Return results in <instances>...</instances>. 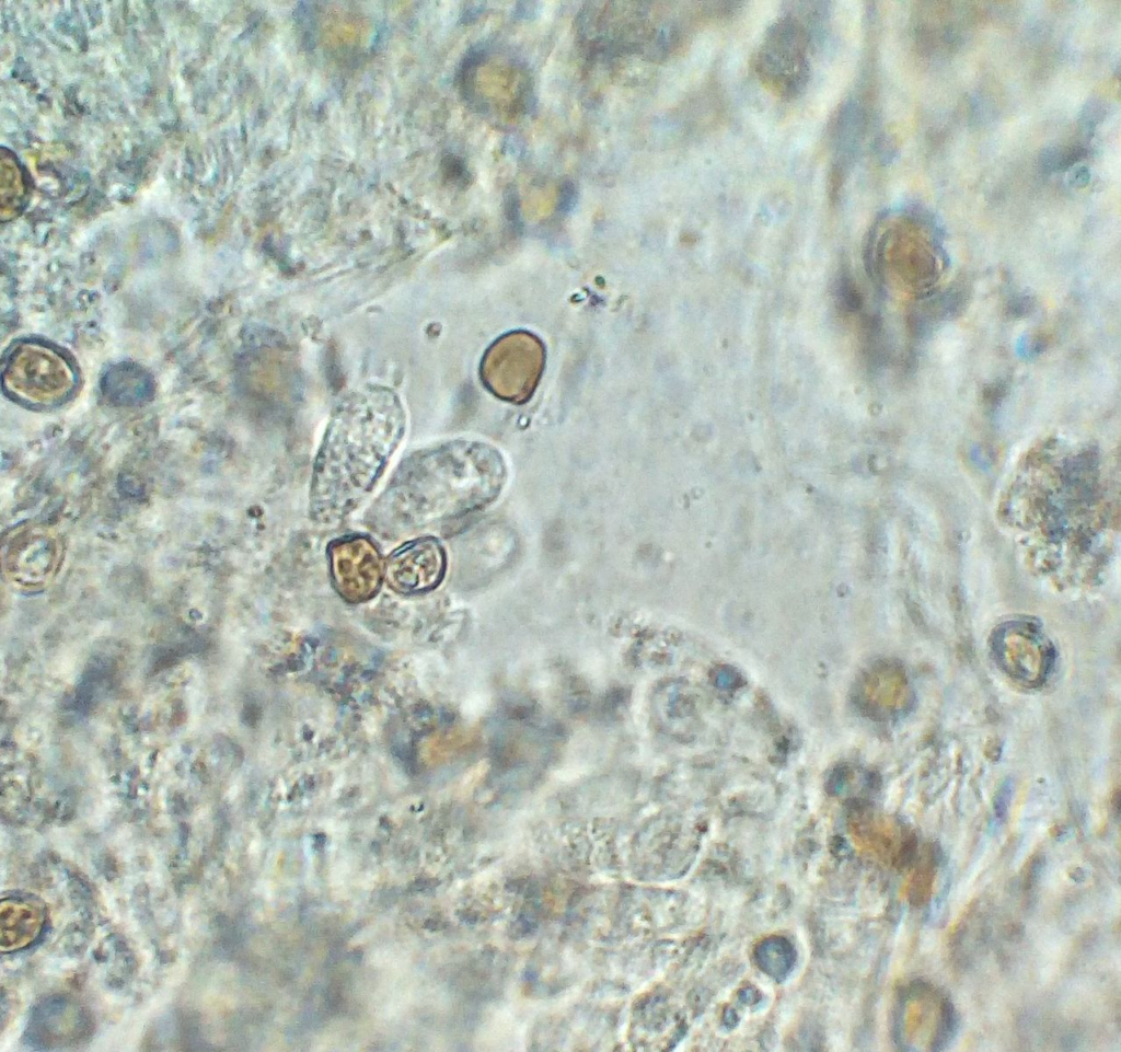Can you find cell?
I'll return each instance as SVG.
<instances>
[{
	"instance_id": "6da1fadb",
	"label": "cell",
	"mask_w": 1121,
	"mask_h": 1052,
	"mask_svg": "<svg viewBox=\"0 0 1121 1052\" xmlns=\"http://www.w3.org/2000/svg\"><path fill=\"white\" fill-rule=\"evenodd\" d=\"M506 469L493 447L451 440L406 455L370 506L365 524L397 540L466 517L493 501Z\"/></svg>"
},
{
	"instance_id": "7a4b0ae2",
	"label": "cell",
	"mask_w": 1121,
	"mask_h": 1052,
	"mask_svg": "<svg viewBox=\"0 0 1121 1052\" xmlns=\"http://www.w3.org/2000/svg\"><path fill=\"white\" fill-rule=\"evenodd\" d=\"M406 427L398 395L383 385L354 390L335 405L311 475L309 516L334 525L371 493Z\"/></svg>"
},
{
	"instance_id": "3957f363",
	"label": "cell",
	"mask_w": 1121,
	"mask_h": 1052,
	"mask_svg": "<svg viewBox=\"0 0 1121 1052\" xmlns=\"http://www.w3.org/2000/svg\"><path fill=\"white\" fill-rule=\"evenodd\" d=\"M754 70L775 96L791 100L800 94L809 79V58L807 34L797 20L785 16L768 27L755 54Z\"/></svg>"
},
{
	"instance_id": "277c9868",
	"label": "cell",
	"mask_w": 1121,
	"mask_h": 1052,
	"mask_svg": "<svg viewBox=\"0 0 1121 1052\" xmlns=\"http://www.w3.org/2000/svg\"><path fill=\"white\" fill-rule=\"evenodd\" d=\"M4 386L16 396L36 404H53L66 397L74 384L67 360L39 344H21L8 357Z\"/></svg>"
},
{
	"instance_id": "5b68a950",
	"label": "cell",
	"mask_w": 1121,
	"mask_h": 1052,
	"mask_svg": "<svg viewBox=\"0 0 1121 1052\" xmlns=\"http://www.w3.org/2000/svg\"><path fill=\"white\" fill-rule=\"evenodd\" d=\"M61 555L62 544L55 530L25 523L12 530L3 541V574L16 588L43 589L57 574Z\"/></svg>"
},
{
	"instance_id": "8992f818",
	"label": "cell",
	"mask_w": 1121,
	"mask_h": 1052,
	"mask_svg": "<svg viewBox=\"0 0 1121 1052\" xmlns=\"http://www.w3.org/2000/svg\"><path fill=\"white\" fill-rule=\"evenodd\" d=\"M327 558L332 585L345 601L365 602L379 592L385 560L370 536L348 534L333 540Z\"/></svg>"
},
{
	"instance_id": "52a82bcc",
	"label": "cell",
	"mask_w": 1121,
	"mask_h": 1052,
	"mask_svg": "<svg viewBox=\"0 0 1121 1052\" xmlns=\"http://www.w3.org/2000/svg\"><path fill=\"white\" fill-rule=\"evenodd\" d=\"M446 569L447 556L442 544L435 536L423 535L392 551L385 559L384 578L396 593L414 596L437 588Z\"/></svg>"
},
{
	"instance_id": "ba28073f",
	"label": "cell",
	"mask_w": 1121,
	"mask_h": 1052,
	"mask_svg": "<svg viewBox=\"0 0 1121 1052\" xmlns=\"http://www.w3.org/2000/svg\"><path fill=\"white\" fill-rule=\"evenodd\" d=\"M0 947L12 952L32 944L39 935L44 913L24 900H2L0 908Z\"/></svg>"
},
{
	"instance_id": "9c48e42d",
	"label": "cell",
	"mask_w": 1121,
	"mask_h": 1052,
	"mask_svg": "<svg viewBox=\"0 0 1121 1052\" xmlns=\"http://www.w3.org/2000/svg\"><path fill=\"white\" fill-rule=\"evenodd\" d=\"M0 166V213L1 219L5 221L22 211L26 186L22 167L10 150L1 149Z\"/></svg>"
},
{
	"instance_id": "30bf717a",
	"label": "cell",
	"mask_w": 1121,
	"mask_h": 1052,
	"mask_svg": "<svg viewBox=\"0 0 1121 1052\" xmlns=\"http://www.w3.org/2000/svg\"><path fill=\"white\" fill-rule=\"evenodd\" d=\"M1085 154V149L1080 147L1051 149L1044 151L1041 161L1042 165L1051 171H1065L1082 160Z\"/></svg>"
},
{
	"instance_id": "8fae6325",
	"label": "cell",
	"mask_w": 1121,
	"mask_h": 1052,
	"mask_svg": "<svg viewBox=\"0 0 1121 1052\" xmlns=\"http://www.w3.org/2000/svg\"><path fill=\"white\" fill-rule=\"evenodd\" d=\"M839 297L848 311H855L860 307V296L847 274H842L839 279Z\"/></svg>"
},
{
	"instance_id": "7c38bea8",
	"label": "cell",
	"mask_w": 1121,
	"mask_h": 1052,
	"mask_svg": "<svg viewBox=\"0 0 1121 1052\" xmlns=\"http://www.w3.org/2000/svg\"><path fill=\"white\" fill-rule=\"evenodd\" d=\"M1032 308L1031 300L1028 297L1017 298L1009 304V312L1014 316H1021L1027 314Z\"/></svg>"
},
{
	"instance_id": "4fadbf2b",
	"label": "cell",
	"mask_w": 1121,
	"mask_h": 1052,
	"mask_svg": "<svg viewBox=\"0 0 1121 1052\" xmlns=\"http://www.w3.org/2000/svg\"><path fill=\"white\" fill-rule=\"evenodd\" d=\"M1089 177L1090 175L1088 173V170L1086 167H1082L1075 173L1074 183L1082 186L1086 185L1089 181Z\"/></svg>"
}]
</instances>
